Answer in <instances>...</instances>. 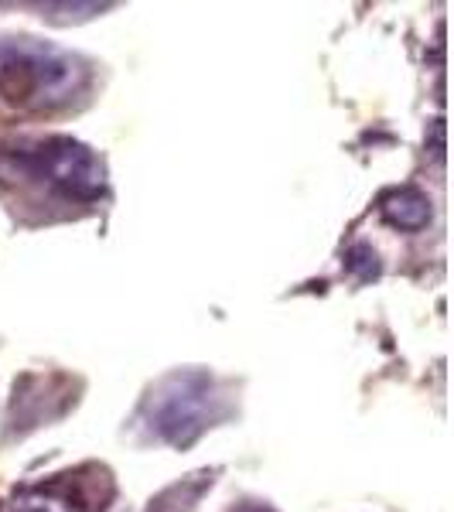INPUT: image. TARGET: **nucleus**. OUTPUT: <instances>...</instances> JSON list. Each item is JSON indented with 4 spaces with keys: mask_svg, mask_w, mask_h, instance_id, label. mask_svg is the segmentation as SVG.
Instances as JSON below:
<instances>
[{
    "mask_svg": "<svg viewBox=\"0 0 454 512\" xmlns=\"http://www.w3.org/2000/svg\"><path fill=\"white\" fill-rule=\"evenodd\" d=\"M89 82L86 62L31 35L0 38V99L18 110H59Z\"/></svg>",
    "mask_w": 454,
    "mask_h": 512,
    "instance_id": "1",
    "label": "nucleus"
},
{
    "mask_svg": "<svg viewBox=\"0 0 454 512\" xmlns=\"http://www.w3.org/2000/svg\"><path fill=\"white\" fill-rule=\"evenodd\" d=\"M0 171L38 181L48 192L76 198V202H96L106 195L103 158L76 137H38L0 147Z\"/></svg>",
    "mask_w": 454,
    "mask_h": 512,
    "instance_id": "2",
    "label": "nucleus"
},
{
    "mask_svg": "<svg viewBox=\"0 0 454 512\" xmlns=\"http://www.w3.org/2000/svg\"><path fill=\"white\" fill-rule=\"evenodd\" d=\"M219 417V390L216 379L198 369L171 373L161 379L144 400L147 431L171 448H188L212 427Z\"/></svg>",
    "mask_w": 454,
    "mask_h": 512,
    "instance_id": "3",
    "label": "nucleus"
},
{
    "mask_svg": "<svg viewBox=\"0 0 454 512\" xmlns=\"http://www.w3.org/2000/svg\"><path fill=\"white\" fill-rule=\"evenodd\" d=\"M379 216L390 222L393 229H403V233H420L424 226H431V198H427L420 188L414 185H403L393 188V192L383 195L379 202Z\"/></svg>",
    "mask_w": 454,
    "mask_h": 512,
    "instance_id": "4",
    "label": "nucleus"
},
{
    "mask_svg": "<svg viewBox=\"0 0 454 512\" xmlns=\"http://www.w3.org/2000/svg\"><path fill=\"white\" fill-rule=\"evenodd\" d=\"M11 512H89L86 499L76 495L62 482L28 485V489L14 492Z\"/></svg>",
    "mask_w": 454,
    "mask_h": 512,
    "instance_id": "5",
    "label": "nucleus"
},
{
    "mask_svg": "<svg viewBox=\"0 0 454 512\" xmlns=\"http://www.w3.org/2000/svg\"><path fill=\"white\" fill-rule=\"evenodd\" d=\"M229 512H274V509H270L267 502H243V506H236Z\"/></svg>",
    "mask_w": 454,
    "mask_h": 512,
    "instance_id": "6",
    "label": "nucleus"
}]
</instances>
